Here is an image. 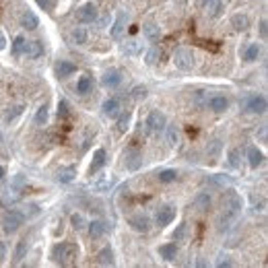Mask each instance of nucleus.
<instances>
[{
    "label": "nucleus",
    "instance_id": "nucleus-1",
    "mask_svg": "<svg viewBox=\"0 0 268 268\" xmlns=\"http://www.w3.org/2000/svg\"><path fill=\"white\" fill-rule=\"evenodd\" d=\"M52 258L60 266H72L79 258V248L74 244H68V241H62V244H56L52 248Z\"/></svg>",
    "mask_w": 268,
    "mask_h": 268
},
{
    "label": "nucleus",
    "instance_id": "nucleus-2",
    "mask_svg": "<svg viewBox=\"0 0 268 268\" xmlns=\"http://www.w3.org/2000/svg\"><path fill=\"white\" fill-rule=\"evenodd\" d=\"M174 64H176V68H179V71H192L194 68V54L186 48H179L174 54Z\"/></svg>",
    "mask_w": 268,
    "mask_h": 268
},
{
    "label": "nucleus",
    "instance_id": "nucleus-3",
    "mask_svg": "<svg viewBox=\"0 0 268 268\" xmlns=\"http://www.w3.org/2000/svg\"><path fill=\"white\" fill-rule=\"evenodd\" d=\"M23 223H25L23 213H19V211H8L4 217H2V229H4V233H15Z\"/></svg>",
    "mask_w": 268,
    "mask_h": 268
},
{
    "label": "nucleus",
    "instance_id": "nucleus-4",
    "mask_svg": "<svg viewBox=\"0 0 268 268\" xmlns=\"http://www.w3.org/2000/svg\"><path fill=\"white\" fill-rule=\"evenodd\" d=\"M244 107L250 114H264L266 111V97L264 95H252L244 101Z\"/></svg>",
    "mask_w": 268,
    "mask_h": 268
},
{
    "label": "nucleus",
    "instance_id": "nucleus-5",
    "mask_svg": "<svg viewBox=\"0 0 268 268\" xmlns=\"http://www.w3.org/2000/svg\"><path fill=\"white\" fill-rule=\"evenodd\" d=\"M237 219H239V213H233L229 209H223L221 214H219V219H217V229L219 231H227V229H231L233 225H235Z\"/></svg>",
    "mask_w": 268,
    "mask_h": 268
},
{
    "label": "nucleus",
    "instance_id": "nucleus-6",
    "mask_svg": "<svg viewBox=\"0 0 268 268\" xmlns=\"http://www.w3.org/2000/svg\"><path fill=\"white\" fill-rule=\"evenodd\" d=\"M146 126H149V130L151 132H163L165 130V126H167V120H165V116L161 114V111H151L149 114V118H146Z\"/></svg>",
    "mask_w": 268,
    "mask_h": 268
},
{
    "label": "nucleus",
    "instance_id": "nucleus-7",
    "mask_svg": "<svg viewBox=\"0 0 268 268\" xmlns=\"http://www.w3.org/2000/svg\"><path fill=\"white\" fill-rule=\"evenodd\" d=\"M95 19H97V8H95V4H83L79 11H76V21L79 23H93Z\"/></svg>",
    "mask_w": 268,
    "mask_h": 268
},
{
    "label": "nucleus",
    "instance_id": "nucleus-8",
    "mask_svg": "<svg viewBox=\"0 0 268 268\" xmlns=\"http://www.w3.org/2000/svg\"><path fill=\"white\" fill-rule=\"evenodd\" d=\"M174 219H176V206H171V204L159 209L157 211V217H155V221H157L159 227H165V225H169Z\"/></svg>",
    "mask_w": 268,
    "mask_h": 268
},
{
    "label": "nucleus",
    "instance_id": "nucleus-9",
    "mask_svg": "<svg viewBox=\"0 0 268 268\" xmlns=\"http://www.w3.org/2000/svg\"><path fill=\"white\" fill-rule=\"evenodd\" d=\"M126 21H128V13H126V11H120L118 17H116L114 29H111V37H114V39L122 37V33H124V29H126Z\"/></svg>",
    "mask_w": 268,
    "mask_h": 268
},
{
    "label": "nucleus",
    "instance_id": "nucleus-10",
    "mask_svg": "<svg viewBox=\"0 0 268 268\" xmlns=\"http://www.w3.org/2000/svg\"><path fill=\"white\" fill-rule=\"evenodd\" d=\"M130 227L138 233H146L151 229V221L144 214H134V217H130Z\"/></svg>",
    "mask_w": 268,
    "mask_h": 268
},
{
    "label": "nucleus",
    "instance_id": "nucleus-11",
    "mask_svg": "<svg viewBox=\"0 0 268 268\" xmlns=\"http://www.w3.org/2000/svg\"><path fill=\"white\" fill-rule=\"evenodd\" d=\"M141 165H143V153L136 149L128 151L126 153V167L130 171H136V169H141Z\"/></svg>",
    "mask_w": 268,
    "mask_h": 268
},
{
    "label": "nucleus",
    "instance_id": "nucleus-12",
    "mask_svg": "<svg viewBox=\"0 0 268 268\" xmlns=\"http://www.w3.org/2000/svg\"><path fill=\"white\" fill-rule=\"evenodd\" d=\"M120 83H122V72H120V71H107L106 74H103V79H101V85H103V87H107V89L118 87Z\"/></svg>",
    "mask_w": 268,
    "mask_h": 268
},
{
    "label": "nucleus",
    "instance_id": "nucleus-13",
    "mask_svg": "<svg viewBox=\"0 0 268 268\" xmlns=\"http://www.w3.org/2000/svg\"><path fill=\"white\" fill-rule=\"evenodd\" d=\"M120 111H122V103H120V99L111 97V99H107L106 103H103V114H106L107 118H118Z\"/></svg>",
    "mask_w": 268,
    "mask_h": 268
},
{
    "label": "nucleus",
    "instance_id": "nucleus-14",
    "mask_svg": "<svg viewBox=\"0 0 268 268\" xmlns=\"http://www.w3.org/2000/svg\"><path fill=\"white\" fill-rule=\"evenodd\" d=\"M194 209L198 213H206L211 209V194L209 192H198L194 198Z\"/></svg>",
    "mask_w": 268,
    "mask_h": 268
},
{
    "label": "nucleus",
    "instance_id": "nucleus-15",
    "mask_svg": "<svg viewBox=\"0 0 268 268\" xmlns=\"http://www.w3.org/2000/svg\"><path fill=\"white\" fill-rule=\"evenodd\" d=\"M206 106H209L213 111H217V114H221V111L227 109L229 101H227V97H223V95H213V97H211L209 101H206Z\"/></svg>",
    "mask_w": 268,
    "mask_h": 268
},
{
    "label": "nucleus",
    "instance_id": "nucleus-16",
    "mask_svg": "<svg viewBox=\"0 0 268 268\" xmlns=\"http://www.w3.org/2000/svg\"><path fill=\"white\" fill-rule=\"evenodd\" d=\"M23 54L29 56V58H39L44 54V46H41V41H25Z\"/></svg>",
    "mask_w": 268,
    "mask_h": 268
},
{
    "label": "nucleus",
    "instance_id": "nucleus-17",
    "mask_svg": "<svg viewBox=\"0 0 268 268\" xmlns=\"http://www.w3.org/2000/svg\"><path fill=\"white\" fill-rule=\"evenodd\" d=\"M106 161H107V155L103 149H97L95 151V157H93V163H91V167H89V174H97V171L106 165Z\"/></svg>",
    "mask_w": 268,
    "mask_h": 268
},
{
    "label": "nucleus",
    "instance_id": "nucleus-18",
    "mask_svg": "<svg viewBox=\"0 0 268 268\" xmlns=\"http://www.w3.org/2000/svg\"><path fill=\"white\" fill-rule=\"evenodd\" d=\"M159 256H161L165 262H174L176 256H178V246H176V244H163V246L159 248Z\"/></svg>",
    "mask_w": 268,
    "mask_h": 268
},
{
    "label": "nucleus",
    "instance_id": "nucleus-19",
    "mask_svg": "<svg viewBox=\"0 0 268 268\" xmlns=\"http://www.w3.org/2000/svg\"><path fill=\"white\" fill-rule=\"evenodd\" d=\"M106 231H107V223H103V221H93L89 223V235L93 239H99L106 235Z\"/></svg>",
    "mask_w": 268,
    "mask_h": 268
},
{
    "label": "nucleus",
    "instance_id": "nucleus-20",
    "mask_svg": "<svg viewBox=\"0 0 268 268\" xmlns=\"http://www.w3.org/2000/svg\"><path fill=\"white\" fill-rule=\"evenodd\" d=\"M262 161H264V155L256 149V146H250L248 149V163H250V167H260L262 165Z\"/></svg>",
    "mask_w": 268,
    "mask_h": 268
},
{
    "label": "nucleus",
    "instance_id": "nucleus-21",
    "mask_svg": "<svg viewBox=\"0 0 268 268\" xmlns=\"http://www.w3.org/2000/svg\"><path fill=\"white\" fill-rule=\"evenodd\" d=\"M74 71H76V66H74L72 62H68V60H60L58 66H56V72H58L60 79H66V76H71Z\"/></svg>",
    "mask_w": 268,
    "mask_h": 268
},
{
    "label": "nucleus",
    "instance_id": "nucleus-22",
    "mask_svg": "<svg viewBox=\"0 0 268 268\" xmlns=\"http://www.w3.org/2000/svg\"><path fill=\"white\" fill-rule=\"evenodd\" d=\"M143 31H144L146 39H151V41H157L161 37V29H159L157 23H146L144 27H143Z\"/></svg>",
    "mask_w": 268,
    "mask_h": 268
},
{
    "label": "nucleus",
    "instance_id": "nucleus-23",
    "mask_svg": "<svg viewBox=\"0 0 268 268\" xmlns=\"http://www.w3.org/2000/svg\"><path fill=\"white\" fill-rule=\"evenodd\" d=\"M21 25H23L25 29H37L39 21H37V17L33 15L31 11H25V13H23V17H21Z\"/></svg>",
    "mask_w": 268,
    "mask_h": 268
},
{
    "label": "nucleus",
    "instance_id": "nucleus-24",
    "mask_svg": "<svg viewBox=\"0 0 268 268\" xmlns=\"http://www.w3.org/2000/svg\"><path fill=\"white\" fill-rule=\"evenodd\" d=\"M27 250H29V244H27V239H21L19 244H17V250H15V256H13V262L15 264H19L25 254H27Z\"/></svg>",
    "mask_w": 268,
    "mask_h": 268
},
{
    "label": "nucleus",
    "instance_id": "nucleus-25",
    "mask_svg": "<svg viewBox=\"0 0 268 268\" xmlns=\"http://www.w3.org/2000/svg\"><path fill=\"white\" fill-rule=\"evenodd\" d=\"M97 262L101 266H114V252H111L109 248H103L97 256Z\"/></svg>",
    "mask_w": 268,
    "mask_h": 268
},
{
    "label": "nucleus",
    "instance_id": "nucleus-26",
    "mask_svg": "<svg viewBox=\"0 0 268 268\" xmlns=\"http://www.w3.org/2000/svg\"><path fill=\"white\" fill-rule=\"evenodd\" d=\"M258 56H260V46H258V44H250L244 50V60H246V62H254V60H258Z\"/></svg>",
    "mask_w": 268,
    "mask_h": 268
},
{
    "label": "nucleus",
    "instance_id": "nucleus-27",
    "mask_svg": "<svg viewBox=\"0 0 268 268\" xmlns=\"http://www.w3.org/2000/svg\"><path fill=\"white\" fill-rule=\"evenodd\" d=\"M231 25H233V27H235L237 31H246V29L250 27V19H248L246 15H235V17L231 19Z\"/></svg>",
    "mask_w": 268,
    "mask_h": 268
},
{
    "label": "nucleus",
    "instance_id": "nucleus-28",
    "mask_svg": "<svg viewBox=\"0 0 268 268\" xmlns=\"http://www.w3.org/2000/svg\"><path fill=\"white\" fill-rule=\"evenodd\" d=\"M157 179L161 181V184H171V181L178 179V171L176 169H163V171H159Z\"/></svg>",
    "mask_w": 268,
    "mask_h": 268
},
{
    "label": "nucleus",
    "instance_id": "nucleus-29",
    "mask_svg": "<svg viewBox=\"0 0 268 268\" xmlns=\"http://www.w3.org/2000/svg\"><path fill=\"white\" fill-rule=\"evenodd\" d=\"M206 8H209V17H213V19H217V17L223 13L225 4H223V0H213V2L206 4Z\"/></svg>",
    "mask_w": 268,
    "mask_h": 268
},
{
    "label": "nucleus",
    "instance_id": "nucleus-30",
    "mask_svg": "<svg viewBox=\"0 0 268 268\" xmlns=\"http://www.w3.org/2000/svg\"><path fill=\"white\" fill-rule=\"evenodd\" d=\"M71 37H72V41H74V44L76 46H83V44H87V31H85L83 27H76L72 33H71Z\"/></svg>",
    "mask_w": 268,
    "mask_h": 268
},
{
    "label": "nucleus",
    "instance_id": "nucleus-31",
    "mask_svg": "<svg viewBox=\"0 0 268 268\" xmlns=\"http://www.w3.org/2000/svg\"><path fill=\"white\" fill-rule=\"evenodd\" d=\"M89 91H91V79H89V74H85V76H81L79 85H76V93L87 95Z\"/></svg>",
    "mask_w": 268,
    "mask_h": 268
},
{
    "label": "nucleus",
    "instance_id": "nucleus-32",
    "mask_svg": "<svg viewBox=\"0 0 268 268\" xmlns=\"http://www.w3.org/2000/svg\"><path fill=\"white\" fill-rule=\"evenodd\" d=\"M74 174H76V169H74V167H66V169H60V171H58V179L62 181V184H68V181H72Z\"/></svg>",
    "mask_w": 268,
    "mask_h": 268
},
{
    "label": "nucleus",
    "instance_id": "nucleus-33",
    "mask_svg": "<svg viewBox=\"0 0 268 268\" xmlns=\"http://www.w3.org/2000/svg\"><path fill=\"white\" fill-rule=\"evenodd\" d=\"M167 141H169L171 146H176V144H178V141H179V128H178L176 124L167 128Z\"/></svg>",
    "mask_w": 268,
    "mask_h": 268
},
{
    "label": "nucleus",
    "instance_id": "nucleus-34",
    "mask_svg": "<svg viewBox=\"0 0 268 268\" xmlns=\"http://www.w3.org/2000/svg\"><path fill=\"white\" fill-rule=\"evenodd\" d=\"M23 48H25V37L23 36H17L15 37V44H13V54L15 56H21L23 54Z\"/></svg>",
    "mask_w": 268,
    "mask_h": 268
},
{
    "label": "nucleus",
    "instance_id": "nucleus-35",
    "mask_svg": "<svg viewBox=\"0 0 268 268\" xmlns=\"http://www.w3.org/2000/svg\"><path fill=\"white\" fill-rule=\"evenodd\" d=\"M229 165H231L233 169L239 167V149H231V151H229Z\"/></svg>",
    "mask_w": 268,
    "mask_h": 268
},
{
    "label": "nucleus",
    "instance_id": "nucleus-36",
    "mask_svg": "<svg viewBox=\"0 0 268 268\" xmlns=\"http://www.w3.org/2000/svg\"><path fill=\"white\" fill-rule=\"evenodd\" d=\"M132 97H134L136 101H143V99L146 97V87H143V85L134 87V89H132Z\"/></svg>",
    "mask_w": 268,
    "mask_h": 268
},
{
    "label": "nucleus",
    "instance_id": "nucleus-37",
    "mask_svg": "<svg viewBox=\"0 0 268 268\" xmlns=\"http://www.w3.org/2000/svg\"><path fill=\"white\" fill-rule=\"evenodd\" d=\"M11 109H13V111H8V114H6V118H4L6 122H13V120H15L17 116H21L25 107H23V106H15V107H11Z\"/></svg>",
    "mask_w": 268,
    "mask_h": 268
},
{
    "label": "nucleus",
    "instance_id": "nucleus-38",
    "mask_svg": "<svg viewBox=\"0 0 268 268\" xmlns=\"http://www.w3.org/2000/svg\"><path fill=\"white\" fill-rule=\"evenodd\" d=\"M128 124H130V114H128V111H126V114L118 120V130H120V132H126Z\"/></svg>",
    "mask_w": 268,
    "mask_h": 268
},
{
    "label": "nucleus",
    "instance_id": "nucleus-39",
    "mask_svg": "<svg viewBox=\"0 0 268 268\" xmlns=\"http://www.w3.org/2000/svg\"><path fill=\"white\" fill-rule=\"evenodd\" d=\"M46 120H48V107L41 106V107L37 109V114H36V122H37V124H46Z\"/></svg>",
    "mask_w": 268,
    "mask_h": 268
},
{
    "label": "nucleus",
    "instance_id": "nucleus-40",
    "mask_svg": "<svg viewBox=\"0 0 268 268\" xmlns=\"http://www.w3.org/2000/svg\"><path fill=\"white\" fill-rule=\"evenodd\" d=\"M157 58H161V50L153 48L149 54H146V64H155V62H157Z\"/></svg>",
    "mask_w": 268,
    "mask_h": 268
},
{
    "label": "nucleus",
    "instance_id": "nucleus-41",
    "mask_svg": "<svg viewBox=\"0 0 268 268\" xmlns=\"http://www.w3.org/2000/svg\"><path fill=\"white\" fill-rule=\"evenodd\" d=\"M124 52H128V54H138V52H141V44H138V41H130V44L124 46Z\"/></svg>",
    "mask_w": 268,
    "mask_h": 268
},
{
    "label": "nucleus",
    "instance_id": "nucleus-42",
    "mask_svg": "<svg viewBox=\"0 0 268 268\" xmlns=\"http://www.w3.org/2000/svg\"><path fill=\"white\" fill-rule=\"evenodd\" d=\"M66 116H68V103L60 101L58 103V118H66Z\"/></svg>",
    "mask_w": 268,
    "mask_h": 268
},
{
    "label": "nucleus",
    "instance_id": "nucleus-43",
    "mask_svg": "<svg viewBox=\"0 0 268 268\" xmlns=\"http://www.w3.org/2000/svg\"><path fill=\"white\" fill-rule=\"evenodd\" d=\"M219 151H221V141H213L211 146H209V153L213 155V157H217Z\"/></svg>",
    "mask_w": 268,
    "mask_h": 268
},
{
    "label": "nucleus",
    "instance_id": "nucleus-44",
    "mask_svg": "<svg viewBox=\"0 0 268 268\" xmlns=\"http://www.w3.org/2000/svg\"><path fill=\"white\" fill-rule=\"evenodd\" d=\"M72 225H74V229H83L85 227V219L81 217V214H72Z\"/></svg>",
    "mask_w": 268,
    "mask_h": 268
},
{
    "label": "nucleus",
    "instance_id": "nucleus-45",
    "mask_svg": "<svg viewBox=\"0 0 268 268\" xmlns=\"http://www.w3.org/2000/svg\"><path fill=\"white\" fill-rule=\"evenodd\" d=\"M184 233H186V225H179V227L174 231V239L181 241V239H184Z\"/></svg>",
    "mask_w": 268,
    "mask_h": 268
},
{
    "label": "nucleus",
    "instance_id": "nucleus-46",
    "mask_svg": "<svg viewBox=\"0 0 268 268\" xmlns=\"http://www.w3.org/2000/svg\"><path fill=\"white\" fill-rule=\"evenodd\" d=\"M260 36H262V39H266V36H268V23H266V19L260 21Z\"/></svg>",
    "mask_w": 268,
    "mask_h": 268
},
{
    "label": "nucleus",
    "instance_id": "nucleus-47",
    "mask_svg": "<svg viewBox=\"0 0 268 268\" xmlns=\"http://www.w3.org/2000/svg\"><path fill=\"white\" fill-rule=\"evenodd\" d=\"M36 2L44 8V11H52V0H36Z\"/></svg>",
    "mask_w": 268,
    "mask_h": 268
},
{
    "label": "nucleus",
    "instance_id": "nucleus-48",
    "mask_svg": "<svg viewBox=\"0 0 268 268\" xmlns=\"http://www.w3.org/2000/svg\"><path fill=\"white\" fill-rule=\"evenodd\" d=\"M4 258H6V246L0 241V262H4Z\"/></svg>",
    "mask_w": 268,
    "mask_h": 268
},
{
    "label": "nucleus",
    "instance_id": "nucleus-49",
    "mask_svg": "<svg viewBox=\"0 0 268 268\" xmlns=\"http://www.w3.org/2000/svg\"><path fill=\"white\" fill-rule=\"evenodd\" d=\"M4 46H6V39H4V33L0 31V50H4Z\"/></svg>",
    "mask_w": 268,
    "mask_h": 268
},
{
    "label": "nucleus",
    "instance_id": "nucleus-50",
    "mask_svg": "<svg viewBox=\"0 0 268 268\" xmlns=\"http://www.w3.org/2000/svg\"><path fill=\"white\" fill-rule=\"evenodd\" d=\"M219 266L223 268V266H233V264H231V260H221V262H219Z\"/></svg>",
    "mask_w": 268,
    "mask_h": 268
},
{
    "label": "nucleus",
    "instance_id": "nucleus-51",
    "mask_svg": "<svg viewBox=\"0 0 268 268\" xmlns=\"http://www.w3.org/2000/svg\"><path fill=\"white\" fill-rule=\"evenodd\" d=\"M209 2H213V0H198V4H200V6H206Z\"/></svg>",
    "mask_w": 268,
    "mask_h": 268
},
{
    "label": "nucleus",
    "instance_id": "nucleus-52",
    "mask_svg": "<svg viewBox=\"0 0 268 268\" xmlns=\"http://www.w3.org/2000/svg\"><path fill=\"white\" fill-rule=\"evenodd\" d=\"M4 174H6V171H4V167H0V179L4 178Z\"/></svg>",
    "mask_w": 268,
    "mask_h": 268
}]
</instances>
